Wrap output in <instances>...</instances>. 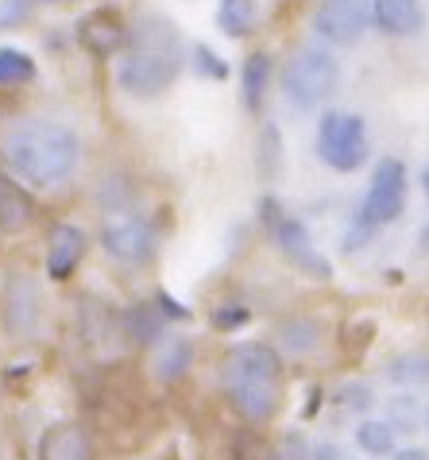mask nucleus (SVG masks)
Masks as SVG:
<instances>
[{
  "mask_svg": "<svg viewBox=\"0 0 429 460\" xmlns=\"http://www.w3.org/2000/svg\"><path fill=\"white\" fill-rule=\"evenodd\" d=\"M186 70V40L179 23L159 12H144L128 23V43L117 62V85L132 101H155Z\"/></svg>",
  "mask_w": 429,
  "mask_h": 460,
  "instance_id": "f257e3e1",
  "label": "nucleus"
},
{
  "mask_svg": "<svg viewBox=\"0 0 429 460\" xmlns=\"http://www.w3.org/2000/svg\"><path fill=\"white\" fill-rule=\"evenodd\" d=\"M0 151L12 174H20L28 186H58L78 171L82 163V139L70 124L43 120V117H23L12 120L0 136Z\"/></svg>",
  "mask_w": 429,
  "mask_h": 460,
  "instance_id": "f03ea898",
  "label": "nucleus"
},
{
  "mask_svg": "<svg viewBox=\"0 0 429 460\" xmlns=\"http://www.w3.org/2000/svg\"><path fill=\"white\" fill-rule=\"evenodd\" d=\"M221 383L248 421H271L283 399V356L263 341L232 344L221 360Z\"/></svg>",
  "mask_w": 429,
  "mask_h": 460,
  "instance_id": "7ed1b4c3",
  "label": "nucleus"
},
{
  "mask_svg": "<svg viewBox=\"0 0 429 460\" xmlns=\"http://www.w3.org/2000/svg\"><path fill=\"white\" fill-rule=\"evenodd\" d=\"M340 89V58L329 47H302L294 58L286 62L283 74V93L298 112H313Z\"/></svg>",
  "mask_w": 429,
  "mask_h": 460,
  "instance_id": "20e7f679",
  "label": "nucleus"
},
{
  "mask_svg": "<svg viewBox=\"0 0 429 460\" xmlns=\"http://www.w3.org/2000/svg\"><path fill=\"white\" fill-rule=\"evenodd\" d=\"M407 186H410L407 163L395 159V155H383L375 163L368 190H363L356 228H363V233H380V228L395 225L398 217L407 213Z\"/></svg>",
  "mask_w": 429,
  "mask_h": 460,
  "instance_id": "39448f33",
  "label": "nucleus"
},
{
  "mask_svg": "<svg viewBox=\"0 0 429 460\" xmlns=\"http://www.w3.org/2000/svg\"><path fill=\"white\" fill-rule=\"evenodd\" d=\"M372 155L368 144V120L360 112H325L318 120V159L337 174L360 171Z\"/></svg>",
  "mask_w": 429,
  "mask_h": 460,
  "instance_id": "423d86ee",
  "label": "nucleus"
},
{
  "mask_svg": "<svg viewBox=\"0 0 429 460\" xmlns=\"http://www.w3.org/2000/svg\"><path fill=\"white\" fill-rule=\"evenodd\" d=\"M263 225H267L275 248L286 255V263H294L298 271H306L310 279H333V267L318 252V244H313L310 228L302 225L286 206H279L275 198H263Z\"/></svg>",
  "mask_w": 429,
  "mask_h": 460,
  "instance_id": "0eeeda50",
  "label": "nucleus"
},
{
  "mask_svg": "<svg viewBox=\"0 0 429 460\" xmlns=\"http://www.w3.org/2000/svg\"><path fill=\"white\" fill-rule=\"evenodd\" d=\"M101 248L120 267H147L155 260V228L136 213L109 217L105 228H101Z\"/></svg>",
  "mask_w": 429,
  "mask_h": 460,
  "instance_id": "6e6552de",
  "label": "nucleus"
},
{
  "mask_svg": "<svg viewBox=\"0 0 429 460\" xmlns=\"http://www.w3.org/2000/svg\"><path fill=\"white\" fill-rule=\"evenodd\" d=\"M372 23H375L372 0H321V8L313 12V35L325 47L360 43Z\"/></svg>",
  "mask_w": 429,
  "mask_h": 460,
  "instance_id": "1a4fd4ad",
  "label": "nucleus"
},
{
  "mask_svg": "<svg viewBox=\"0 0 429 460\" xmlns=\"http://www.w3.org/2000/svg\"><path fill=\"white\" fill-rule=\"evenodd\" d=\"M85 248H90V240H85L78 225H66V221L55 225L50 228V240H47V275L55 279V283H66L82 267Z\"/></svg>",
  "mask_w": 429,
  "mask_h": 460,
  "instance_id": "9d476101",
  "label": "nucleus"
},
{
  "mask_svg": "<svg viewBox=\"0 0 429 460\" xmlns=\"http://www.w3.org/2000/svg\"><path fill=\"white\" fill-rule=\"evenodd\" d=\"M74 35H78V43L90 50L93 58H112L117 50H124V43H128V28H124L117 20V12H109V8L82 16Z\"/></svg>",
  "mask_w": 429,
  "mask_h": 460,
  "instance_id": "9b49d317",
  "label": "nucleus"
},
{
  "mask_svg": "<svg viewBox=\"0 0 429 460\" xmlns=\"http://www.w3.org/2000/svg\"><path fill=\"white\" fill-rule=\"evenodd\" d=\"M4 322L16 337H28L35 322H39V287L31 275L16 271L4 287Z\"/></svg>",
  "mask_w": 429,
  "mask_h": 460,
  "instance_id": "f8f14e48",
  "label": "nucleus"
},
{
  "mask_svg": "<svg viewBox=\"0 0 429 460\" xmlns=\"http://www.w3.org/2000/svg\"><path fill=\"white\" fill-rule=\"evenodd\" d=\"M375 28L390 40H414L425 31V4L422 0H372Z\"/></svg>",
  "mask_w": 429,
  "mask_h": 460,
  "instance_id": "ddd939ff",
  "label": "nucleus"
},
{
  "mask_svg": "<svg viewBox=\"0 0 429 460\" xmlns=\"http://www.w3.org/2000/svg\"><path fill=\"white\" fill-rule=\"evenodd\" d=\"M267 85H271V55H256L244 58V66H240V97H244V109L248 112H259L263 97H267Z\"/></svg>",
  "mask_w": 429,
  "mask_h": 460,
  "instance_id": "4468645a",
  "label": "nucleus"
},
{
  "mask_svg": "<svg viewBox=\"0 0 429 460\" xmlns=\"http://www.w3.org/2000/svg\"><path fill=\"white\" fill-rule=\"evenodd\" d=\"M43 460H90V445L78 426H50L39 441Z\"/></svg>",
  "mask_w": 429,
  "mask_h": 460,
  "instance_id": "2eb2a0df",
  "label": "nucleus"
},
{
  "mask_svg": "<svg viewBox=\"0 0 429 460\" xmlns=\"http://www.w3.org/2000/svg\"><path fill=\"white\" fill-rule=\"evenodd\" d=\"M194 367V344L186 337H162L155 356V376L162 383H179Z\"/></svg>",
  "mask_w": 429,
  "mask_h": 460,
  "instance_id": "dca6fc26",
  "label": "nucleus"
},
{
  "mask_svg": "<svg viewBox=\"0 0 429 460\" xmlns=\"http://www.w3.org/2000/svg\"><path fill=\"white\" fill-rule=\"evenodd\" d=\"M256 0H217V31L224 40H248L256 31Z\"/></svg>",
  "mask_w": 429,
  "mask_h": 460,
  "instance_id": "f3484780",
  "label": "nucleus"
},
{
  "mask_svg": "<svg viewBox=\"0 0 429 460\" xmlns=\"http://www.w3.org/2000/svg\"><path fill=\"white\" fill-rule=\"evenodd\" d=\"M279 344L286 356H310L321 344V325L313 317H286L279 325Z\"/></svg>",
  "mask_w": 429,
  "mask_h": 460,
  "instance_id": "a211bd4d",
  "label": "nucleus"
},
{
  "mask_svg": "<svg viewBox=\"0 0 429 460\" xmlns=\"http://www.w3.org/2000/svg\"><path fill=\"white\" fill-rule=\"evenodd\" d=\"M356 445L368 456H395L398 449V433H395V426H390L387 418H363L360 426H356Z\"/></svg>",
  "mask_w": 429,
  "mask_h": 460,
  "instance_id": "6ab92c4d",
  "label": "nucleus"
},
{
  "mask_svg": "<svg viewBox=\"0 0 429 460\" xmlns=\"http://www.w3.org/2000/svg\"><path fill=\"white\" fill-rule=\"evenodd\" d=\"M35 74H39V66H35V58L28 50L0 47V89H20L35 82Z\"/></svg>",
  "mask_w": 429,
  "mask_h": 460,
  "instance_id": "aec40b11",
  "label": "nucleus"
},
{
  "mask_svg": "<svg viewBox=\"0 0 429 460\" xmlns=\"http://www.w3.org/2000/svg\"><path fill=\"white\" fill-rule=\"evenodd\" d=\"M128 337H136V344H159L167 337V322H162L159 305H132L128 310Z\"/></svg>",
  "mask_w": 429,
  "mask_h": 460,
  "instance_id": "412c9836",
  "label": "nucleus"
},
{
  "mask_svg": "<svg viewBox=\"0 0 429 460\" xmlns=\"http://www.w3.org/2000/svg\"><path fill=\"white\" fill-rule=\"evenodd\" d=\"M31 221V201L16 186L0 182V233H20Z\"/></svg>",
  "mask_w": 429,
  "mask_h": 460,
  "instance_id": "4be33fe9",
  "label": "nucleus"
},
{
  "mask_svg": "<svg viewBox=\"0 0 429 460\" xmlns=\"http://www.w3.org/2000/svg\"><path fill=\"white\" fill-rule=\"evenodd\" d=\"M390 383H402V387H418V383H429V352H402L390 360L387 367Z\"/></svg>",
  "mask_w": 429,
  "mask_h": 460,
  "instance_id": "5701e85b",
  "label": "nucleus"
},
{
  "mask_svg": "<svg viewBox=\"0 0 429 460\" xmlns=\"http://www.w3.org/2000/svg\"><path fill=\"white\" fill-rule=\"evenodd\" d=\"M387 421L395 426V433H414L418 421H425V411L414 394L402 391V394H395V399H387Z\"/></svg>",
  "mask_w": 429,
  "mask_h": 460,
  "instance_id": "b1692460",
  "label": "nucleus"
},
{
  "mask_svg": "<svg viewBox=\"0 0 429 460\" xmlns=\"http://www.w3.org/2000/svg\"><path fill=\"white\" fill-rule=\"evenodd\" d=\"M190 58H194V74H201V78H213V82H224V78H229V62H224L213 47L194 43Z\"/></svg>",
  "mask_w": 429,
  "mask_h": 460,
  "instance_id": "393cba45",
  "label": "nucleus"
},
{
  "mask_svg": "<svg viewBox=\"0 0 429 460\" xmlns=\"http://www.w3.org/2000/svg\"><path fill=\"white\" fill-rule=\"evenodd\" d=\"M31 20V0H0V31H12Z\"/></svg>",
  "mask_w": 429,
  "mask_h": 460,
  "instance_id": "a878e982",
  "label": "nucleus"
},
{
  "mask_svg": "<svg viewBox=\"0 0 429 460\" xmlns=\"http://www.w3.org/2000/svg\"><path fill=\"white\" fill-rule=\"evenodd\" d=\"M275 163H279V132H275V128H263V139H259V167H263V174H275Z\"/></svg>",
  "mask_w": 429,
  "mask_h": 460,
  "instance_id": "bb28decb",
  "label": "nucleus"
},
{
  "mask_svg": "<svg viewBox=\"0 0 429 460\" xmlns=\"http://www.w3.org/2000/svg\"><path fill=\"white\" fill-rule=\"evenodd\" d=\"M340 402H345L348 411L363 414V411H368V406H372L375 399H372V387H368V383H348V387L340 391Z\"/></svg>",
  "mask_w": 429,
  "mask_h": 460,
  "instance_id": "cd10ccee",
  "label": "nucleus"
},
{
  "mask_svg": "<svg viewBox=\"0 0 429 460\" xmlns=\"http://www.w3.org/2000/svg\"><path fill=\"white\" fill-rule=\"evenodd\" d=\"M244 322H248V310H217V314H213V325H217V329H236Z\"/></svg>",
  "mask_w": 429,
  "mask_h": 460,
  "instance_id": "c85d7f7f",
  "label": "nucleus"
},
{
  "mask_svg": "<svg viewBox=\"0 0 429 460\" xmlns=\"http://www.w3.org/2000/svg\"><path fill=\"white\" fill-rule=\"evenodd\" d=\"M310 460H337V445H318V449L310 453Z\"/></svg>",
  "mask_w": 429,
  "mask_h": 460,
  "instance_id": "c756f323",
  "label": "nucleus"
},
{
  "mask_svg": "<svg viewBox=\"0 0 429 460\" xmlns=\"http://www.w3.org/2000/svg\"><path fill=\"white\" fill-rule=\"evenodd\" d=\"M390 460H429V453L425 449H398Z\"/></svg>",
  "mask_w": 429,
  "mask_h": 460,
  "instance_id": "7c9ffc66",
  "label": "nucleus"
},
{
  "mask_svg": "<svg viewBox=\"0 0 429 460\" xmlns=\"http://www.w3.org/2000/svg\"><path fill=\"white\" fill-rule=\"evenodd\" d=\"M422 190H425V201H429V167H425V174H422Z\"/></svg>",
  "mask_w": 429,
  "mask_h": 460,
  "instance_id": "2f4dec72",
  "label": "nucleus"
},
{
  "mask_svg": "<svg viewBox=\"0 0 429 460\" xmlns=\"http://www.w3.org/2000/svg\"><path fill=\"white\" fill-rule=\"evenodd\" d=\"M418 240H422V248H429V225L422 228V236H418Z\"/></svg>",
  "mask_w": 429,
  "mask_h": 460,
  "instance_id": "473e14b6",
  "label": "nucleus"
},
{
  "mask_svg": "<svg viewBox=\"0 0 429 460\" xmlns=\"http://www.w3.org/2000/svg\"><path fill=\"white\" fill-rule=\"evenodd\" d=\"M425 433H429V406H425Z\"/></svg>",
  "mask_w": 429,
  "mask_h": 460,
  "instance_id": "72a5a7b5",
  "label": "nucleus"
},
{
  "mask_svg": "<svg viewBox=\"0 0 429 460\" xmlns=\"http://www.w3.org/2000/svg\"><path fill=\"white\" fill-rule=\"evenodd\" d=\"M50 4H70V0H50Z\"/></svg>",
  "mask_w": 429,
  "mask_h": 460,
  "instance_id": "f704fd0d",
  "label": "nucleus"
}]
</instances>
